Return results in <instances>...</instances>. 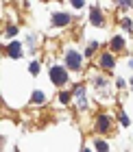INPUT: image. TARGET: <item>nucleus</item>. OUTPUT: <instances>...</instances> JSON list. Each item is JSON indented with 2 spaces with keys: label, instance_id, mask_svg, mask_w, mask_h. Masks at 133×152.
Instances as JSON below:
<instances>
[{
  "label": "nucleus",
  "instance_id": "f257e3e1",
  "mask_svg": "<svg viewBox=\"0 0 133 152\" xmlns=\"http://www.w3.org/2000/svg\"><path fill=\"white\" fill-rule=\"evenodd\" d=\"M50 80L55 83V85H64V83L68 80V74H66V70L64 67H50Z\"/></svg>",
  "mask_w": 133,
  "mask_h": 152
},
{
  "label": "nucleus",
  "instance_id": "f03ea898",
  "mask_svg": "<svg viewBox=\"0 0 133 152\" xmlns=\"http://www.w3.org/2000/svg\"><path fill=\"white\" fill-rule=\"evenodd\" d=\"M74 96H76V102H79V109H81V111H85V109H87V100H85V89H83V87H76Z\"/></svg>",
  "mask_w": 133,
  "mask_h": 152
},
{
  "label": "nucleus",
  "instance_id": "7ed1b4c3",
  "mask_svg": "<svg viewBox=\"0 0 133 152\" xmlns=\"http://www.w3.org/2000/svg\"><path fill=\"white\" fill-rule=\"evenodd\" d=\"M7 52H9L11 59H20V54H22V46H20V41H11L9 48H7Z\"/></svg>",
  "mask_w": 133,
  "mask_h": 152
},
{
  "label": "nucleus",
  "instance_id": "20e7f679",
  "mask_svg": "<svg viewBox=\"0 0 133 152\" xmlns=\"http://www.w3.org/2000/svg\"><path fill=\"white\" fill-rule=\"evenodd\" d=\"M66 61H68V65L72 67V70H79V67H81V57H79L76 52H68Z\"/></svg>",
  "mask_w": 133,
  "mask_h": 152
},
{
  "label": "nucleus",
  "instance_id": "39448f33",
  "mask_svg": "<svg viewBox=\"0 0 133 152\" xmlns=\"http://www.w3.org/2000/svg\"><path fill=\"white\" fill-rule=\"evenodd\" d=\"M52 24L55 26H66V24H70V15H66V13H55Z\"/></svg>",
  "mask_w": 133,
  "mask_h": 152
},
{
  "label": "nucleus",
  "instance_id": "423d86ee",
  "mask_svg": "<svg viewBox=\"0 0 133 152\" xmlns=\"http://www.w3.org/2000/svg\"><path fill=\"white\" fill-rule=\"evenodd\" d=\"M92 24L94 26H103V13H100V9H92Z\"/></svg>",
  "mask_w": 133,
  "mask_h": 152
},
{
  "label": "nucleus",
  "instance_id": "0eeeda50",
  "mask_svg": "<svg viewBox=\"0 0 133 152\" xmlns=\"http://www.w3.org/2000/svg\"><path fill=\"white\" fill-rule=\"evenodd\" d=\"M96 126H98L96 130H100V133H105V130H109V120H107L105 115H100V117H98V122H96Z\"/></svg>",
  "mask_w": 133,
  "mask_h": 152
},
{
  "label": "nucleus",
  "instance_id": "6e6552de",
  "mask_svg": "<svg viewBox=\"0 0 133 152\" xmlns=\"http://www.w3.org/2000/svg\"><path fill=\"white\" fill-rule=\"evenodd\" d=\"M100 65L107 67V70H111V67H114V57H111V54H103L100 57Z\"/></svg>",
  "mask_w": 133,
  "mask_h": 152
},
{
  "label": "nucleus",
  "instance_id": "1a4fd4ad",
  "mask_svg": "<svg viewBox=\"0 0 133 152\" xmlns=\"http://www.w3.org/2000/svg\"><path fill=\"white\" fill-rule=\"evenodd\" d=\"M111 46H114V50H120V48H122V37H114Z\"/></svg>",
  "mask_w": 133,
  "mask_h": 152
},
{
  "label": "nucleus",
  "instance_id": "9d476101",
  "mask_svg": "<svg viewBox=\"0 0 133 152\" xmlns=\"http://www.w3.org/2000/svg\"><path fill=\"white\" fill-rule=\"evenodd\" d=\"M96 148H98V152H109V148H107L105 141H96Z\"/></svg>",
  "mask_w": 133,
  "mask_h": 152
},
{
  "label": "nucleus",
  "instance_id": "9b49d317",
  "mask_svg": "<svg viewBox=\"0 0 133 152\" xmlns=\"http://www.w3.org/2000/svg\"><path fill=\"white\" fill-rule=\"evenodd\" d=\"M33 102H44V96H41V91H35V96H33Z\"/></svg>",
  "mask_w": 133,
  "mask_h": 152
},
{
  "label": "nucleus",
  "instance_id": "f8f14e48",
  "mask_svg": "<svg viewBox=\"0 0 133 152\" xmlns=\"http://www.w3.org/2000/svg\"><path fill=\"white\" fill-rule=\"evenodd\" d=\"M120 122H122V126H129V117L122 115V113H120Z\"/></svg>",
  "mask_w": 133,
  "mask_h": 152
},
{
  "label": "nucleus",
  "instance_id": "ddd939ff",
  "mask_svg": "<svg viewBox=\"0 0 133 152\" xmlns=\"http://www.w3.org/2000/svg\"><path fill=\"white\" fill-rule=\"evenodd\" d=\"M31 72L37 74V72H39V63H31Z\"/></svg>",
  "mask_w": 133,
  "mask_h": 152
},
{
  "label": "nucleus",
  "instance_id": "4468645a",
  "mask_svg": "<svg viewBox=\"0 0 133 152\" xmlns=\"http://www.w3.org/2000/svg\"><path fill=\"white\" fill-rule=\"evenodd\" d=\"M16 33H18L16 26H9V28H7V35H16Z\"/></svg>",
  "mask_w": 133,
  "mask_h": 152
},
{
  "label": "nucleus",
  "instance_id": "2eb2a0df",
  "mask_svg": "<svg viewBox=\"0 0 133 152\" xmlns=\"http://www.w3.org/2000/svg\"><path fill=\"white\" fill-rule=\"evenodd\" d=\"M59 100H61V102H64V104H66V102L70 100V96H68V94H61V96H59Z\"/></svg>",
  "mask_w": 133,
  "mask_h": 152
},
{
  "label": "nucleus",
  "instance_id": "dca6fc26",
  "mask_svg": "<svg viewBox=\"0 0 133 152\" xmlns=\"http://www.w3.org/2000/svg\"><path fill=\"white\" fill-rule=\"evenodd\" d=\"M122 24H124V28H129V31L133 28V26H131V20H122Z\"/></svg>",
  "mask_w": 133,
  "mask_h": 152
},
{
  "label": "nucleus",
  "instance_id": "f3484780",
  "mask_svg": "<svg viewBox=\"0 0 133 152\" xmlns=\"http://www.w3.org/2000/svg\"><path fill=\"white\" fill-rule=\"evenodd\" d=\"M72 4L76 7V9H81V7H83V0H72Z\"/></svg>",
  "mask_w": 133,
  "mask_h": 152
},
{
  "label": "nucleus",
  "instance_id": "a211bd4d",
  "mask_svg": "<svg viewBox=\"0 0 133 152\" xmlns=\"http://www.w3.org/2000/svg\"><path fill=\"white\" fill-rule=\"evenodd\" d=\"M81 152H89V150H87V148H83V150H81Z\"/></svg>",
  "mask_w": 133,
  "mask_h": 152
},
{
  "label": "nucleus",
  "instance_id": "6ab92c4d",
  "mask_svg": "<svg viewBox=\"0 0 133 152\" xmlns=\"http://www.w3.org/2000/svg\"><path fill=\"white\" fill-rule=\"evenodd\" d=\"M131 85H133V80H131Z\"/></svg>",
  "mask_w": 133,
  "mask_h": 152
}]
</instances>
